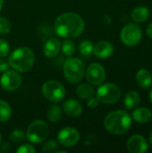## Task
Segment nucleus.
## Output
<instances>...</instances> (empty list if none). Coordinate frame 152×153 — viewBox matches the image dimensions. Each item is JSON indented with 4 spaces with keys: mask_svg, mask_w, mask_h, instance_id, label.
<instances>
[{
    "mask_svg": "<svg viewBox=\"0 0 152 153\" xmlns=\"http://www.w3.org/2000/svg\"><path fill=\"white\" fill-rule=\"evenodd\" d=\"M85 28L84 21L81 15L75 13H65L60 14L55 22L56 33L65 39H73L80 36Z\"/></svg>",
    "mask_w": 152,
    "mask_h": 153,
    "instance_id": "f257e3e1",
    "label": "nucleus"
},
{
    "mask_svg": "<svg viewBox=\"0 0 152 153\" xmlns=\"http://www.w3.org/2000/svg\"><path fill=\"white\" fill-rule=\"evenodd\" d=\"M146 32H147L148 36H149L151 39H152V22L151 23H150V24H149V26L147 27Z\"/></svg>",
    "mask_w": 152,
    "mask_h": 153,
    "instance_id": "2f4dec72",
    "label": "nucleus"
},
{
    "mask_svg": "<svg viewBox=\"0 0 152 153\" xmlns=\"http://www.w3.org/2000/svg\"><path fill=\"white\" fill-rule=\"evenodd\" d=\"M43 96L49 101L57 103L61 101L65 96V87L58 82L50 80L46 82L41 88Z\"/></svg>",
    "mask_w": 152,
    "mask_h": 153,
    "instance_id": "423d86ee",
    "label": "nucleus"
},
{
    "mask_svg": "<svg viewBox=\"0 0 152 153\" xmlns=\"http://www.w3.org/2000/svg\"><path fill=\"white\" fill-rule=\"evenodd\" d=\"M48 135V126L42 120L32 122L27 128L26 138L32 143H39L47 139Z\"/></svg>",
    "mask_w": 152,
    "mask_h": 153,
    "instance_id": "39448f33",
    "label": "nucleus"
},
{
    "mask_svg": "<svg viewBox=\"0 0 152 153\" xmlns=\"http://www.w3.org/2000/svg\"><path fill=\"white\" fill-rule=\"evenodd\" d=\"M86 79L92 85H99L106 79V71L104 67L98 64L93 63L87 68Z\"/></svg>",
    "mask_w": 152,
    "mask_h": 153,
    "instance_id": "9b49d317",
    "label": "nucleus"
},
{
    "mask_svg": "<svg viewBox=\"0 0 152 153\" xmlns=\"http://www.w3.org/2000/svg\"><path fill=\"white\" fill-rule=\"evenodd\" d=\"M150 100H151V102L152 104V89L151 91V93H150Z\"/></svg>",
    "mask_w": 152,
    "mask_h": 153,
    "instance_id": "f704fd0d",
    "label": "nucleus"
},
{
    "mask_svg": "<svg viewBox=\"0 0 152 153\" xmlns=\"http://www.w3.org/2000/svg\"><path fill=\"white\" fill-rule=\"evenodd\" d=\"M22 83V76L17 71L7 70L4 72L0 78V86L6 91L17 90Z\"/></svg>",
    "mask_w": 152,
    "mask_h": 153,
    "instance_id": "1a4fd4ad",
    "label": "nucleus"
},
{
    "mask_svg": "<svg viewBox=\"0 0 152 153\" xmlns=\"http://www.w3.org/2000/svg\"><path fill=\"white\" fill-rule=\"evenodd\" d=\"M127 150L131 153H144L148 150V143L146 139L140 135L134 134L127 141Z\"/></svg>",
    "mask_w": 152,
    "mask_h": 153,
    "instance_id": "f8f14e48",
    "label": "nucleus"
},
{
    "mask_svg": "<svg viewBox=\"0 0 152 153\" xmlns=\"http://www.w3.org/2000/svg\"><path fill=\"white\" fill-rule=\"evenodd\" d=\"M17 153H34L35 152V149L32 145L30 144H22L21 145L17 150H16Z\"/></svg>",
    "mask_w": 152,
    "mask_h": 153,
    "instance_id": "c85d7f7f",
    "label": "nucleus"
},
{
    "mask_svg": "<svg viewBox=\"0 0 152 153\" xmlns=\"http://www.w3.org/2000/svg\"><path fill=\"white\" fill-rule=\"evenodd\" d=\"M3 4H4V0H0V11L3 8Z\"/></svg>",
    "mask_w": 152,
    "mask_h": 153,
    "instance_id": "72a5a7b5",
    "label": "nucleus"
},
{
    "mask_svg": "<svg viewBox=\"0 0 152 153\" xmlns=\"http://www.w3.org/2000/svg\"><path fill=\"white\" fill-rule=\"evenodd\" d=\"M132 124L129 114L124 110H116L110 112L104 119L105 128L113 134H123L128 131Z\"/></svg>",
    "mask_w": 152,
    "mask_h": 153,
    "instance_id": "f03ea898",
    "label": "nucleus"
},
{
    "mask_svg": "<svg viewBox=\"0 0 152 153\" xmlns=\"http://www.w3.org/2000/svg\"><path fill=\"white\" fill-rule=\"evenodd\" d=\"M142 36V32L141 27L134 23H129L125 25L122 29L120 34L122 42L128 47H133L137 45L141 41Z\"/></svg>",
    "mask_w": 152,
    "mask_h": 153,
    "instance_id": "6e6552de",
    "label": "nucleus"
},
{
    "mask_svg": "<svg viewBox=\"0 0 152 153\" xmlns=\"http://www.w3.org/2000/svg\"><path fill=\"white\" fill-rule=\"evenodd\" d=\"M12 26L10 22L4 18V17H0V34L5 35L8 34L11 31Z\"/></svg>",
    "mask_w": 152,
    "mask_h": 153,
    "instance_id": "a878e982",
    "label": "nucleus"
},
{
    "mask_svg": "<svg viewBox=\"0 0 152 153\" xmlns=\"http://www.w3.org/2000/svg\"><path fill=\"white\" fill-rule=\"evenodd\" d=\"M133 118L139 123H147L152 117V113L151 109L147 108H139L133 112Z\"/></svg>",
    "mask_w": 152,
    "mask_h": 153,
    "instance_id": "f3484780",
    "label": "nucleus"
},
{
    "mask_svg": "<svg viewBox=\"0 0 152 153\" xmlns=\"http://www.w3.org/2000/svg\"><path fill=\"white\" fill-rule=\"evenodd\" d=\"M114 52V48L108 41H99L93 48L94 55L99 58H108L112 56Z\"/></svg>",
    "mask_w": 152,
    "mask_h": 153,
    "instance_id": "ddd939ff",
    "label": "nucleus"
},
{
    "mask_svg": "<svg viewBox=\"0 0 152 153\" xmlns=\"http://www.w3.org/2000/svg\"><path fill=\"white\" fill-rule=\"evenodd\" d=\"M150 16V10L145 6H138L134 8L131 13V17L135 22H145Z\"/></svg>",
    "mask_w": 152,
    "mask_h": 153,
    "instance_id": "a211bd4d",
    "label": "nucleus"
},
{
    "mask_svg": "<svg viewBox=\"0 0 152 153\" xmlns=\"http://www.w3.org/2000/svg\"><path fill=\"white\" fill-rule=\"evenodd\" d=\"M136 81L140 87L142 89H148L152 83L151 73L147 69H141L136 74Z\"/></svg>",
    "mask_w": 152,
    "mask_h": 153,
    "instance_id": "dca6fc26",
    "label": "nucleus"
},
{
    "mask_svg": "<svg viewBox=\"0 0 152 153\" xmlns=\"http://www.w3.org/2000/svg\"><path fill=\"white\" fill-rule=\"evenodd\" d=\"M57 148V143L54 140H49L46 142L43 145L42 150L46 152H53Z\"/></svg>",
    "mask_w": 152,
    "mask_h": 153,
    "instance_id": "cd10ccee",
    "label": "nucleus"
},
{
    "mask_svg": "<svg viewBox=\"0 0 152 153\" xmlns=\"http://www.w3.org/2000/svg\"><path fill=\"white\" fill-rule=\"evenodd\" d=\"M149 141H150V143H151L152 145V131L151 132V134H149Z\"/></svg>",
    "mask_w": 152,
    "mask_h": 153,
    "instance_id": "473e14b6",
    "label": "nucleus"
},
{
    "mask_svg": "<svg viewBox=\"0 0 152 153\" xmlns=\"http://www.w3.org/2000/svg\"><path fill=\"white\" fill-rule=\"evenodd\" d=\"M10 52L9 43L3 39H0V58L6 57Z\"/></svg>",
    "mask_w": 152,
    "mask_h": 153,
    "instance_id": "bb28decb",
    "label": "nucleus"
},
{
    "mask_svg": "<svg viewBox=\"0 0 152 153\" xmlns=\"http://www.w3.org/2000/svg\"><path fill=\"white\" fill-rule=\"evenodd\" d=\"M1 141H2V136H1V134H0V143H1Z\"/></svg>",
    "mask_w": 152,
    "mask_h": 153,
    "instance_id": "c9c22d12",
    "label": "nucleus"
},
{
    "mask_svg": "<svg viewBox=\"0 0 152 153\" xmlns=\"http://www.w3.org/2000/svg\"><path fill=\"white\" fill-rule=\"evenodd\" d=\"M141 101V97L138 92L136 91H130L125 97V106L127 109H133L136 108Z\"/></svg>",
    "mask_w": 152,
    "mask_h": 153,
    "instance_id": "6ab92c4d",
    "label": "nucleus"
},
{
    "mask_svg": "<svg viewBox=\"0 0 152 153\" xmlns=\"http://www.w3.org/2000/svg\"><path fill=\"white\" fill-rule=\"evenodd\" d=\"M60 48H61L60 40L56 38H51L45 43L43 48V53L47 57L53 58L58 55Z\"/></svg>",
    "mask_w": 152,
    "mask_h": 153,
    "instance_id": "2eb2a0df",
    "label": "nucleus"
},
{
    "mask_svg": "<svg viewBox=\"0 0 152 153\" xmlns=\"http://www.w3.org/2000/svg\"><path fill=\"white\" fill-rule=\"evenodd\" d=\"M9 63L8 61L4 59H0V73H4L8 70L9 68Z\"/></svg>",
    "mask_w": 152,
    "mask_h": 153,
    "instance_id": "7c9ffc66",
    "label": "nucleus"
},
{
    "mask_svg": "<svg viewBox=\"0 0 152 153\" xmlns=\"http://www.w3.org/2000/svg\"><path fill=\"white\" fill-rule=\"evenodd\" d=\"M63 110L68 117H77L82 113V106L75 100H68L63 104Z\"/></svg>",
    "mask_w": 152,
    "mask_h": 153,
    "instance_id": "4468645a",
    "label": "nucleus"
},
{
    "mask_svg": "<svg viewBox=\"0 0 152 153\" xmlns=\"http://www.w3.org/2000/svg\"><path fill=\"white\" fill-rule=\"evenodd\" d=\"M8 63L17 72H27L34 65L35 55L29 48H19L9 55Z\"/></svg>",
    "mask_w": 152,
    "mask_h": 153,
    "instance_id": "7ed1b4c3",
    "label": "nucleus"
},
{
    "mask_svg": "<svg viewBox=\"0 0 152 153\" xmlns=\"http://www.w3.org/2000/svg\"><path fill=\"white\" fill-rule=\"evenodd\" d=\"M88 106L90 108H95L99 106V100L98 98H94V97H91L90 99H88Z\"/></svg>",
    "mask_w": 152,
    "mask_h": 153,
    "instance_id": "c756f323",
    "label": "nucleus"
},
{
    "mask_svg": "<svg viewBox=\"0 0 152 153\" xmlns=\"http://www.w3.org/2000/svg\"><path fill=\"white\" fill-rule=\"evenodd\" d=\"M62 117V111L60 108L56 105H53L49 108L47 111V118L53 123L58 122Z\"/></svg>",
    "mask_w": 152,
    "mask_h": 153,
    "instance_id": "4be33fe9",
    "label": "nucleus"
},
{
    "mask_svg": "<svg viewBox=\"0 0 152 153\" xmlns=\"http://www.w3.org/2000/svg\"><path fill=\"white\" fill-rule=\"evenodd\" d=\"M61 48H62V52L64 53V55L67 56H73L75 52V46L73 42L70 39H65L61 45Z\"/></svg>",
    "mask_w": 152,
    "mask_h": 153,
    "instance_id": "b1692460",
    "label": "nucleus"
},
{
    "mask_svg": "<svg viewBox=\"0 0 152 153\" xmlns=\"http://www.w3.org/2000/svg\"><path fill=\"white\" fill-rule=\"evenodd\" d=\"M65 78L71 83L79 82L85 74V66L82 60L70 57L65 60L63 66Z\"/></svg>",
    "mask_w": 152,
    "mask_h": 153,
    "instance_id": "20e7f679",
    "label": "nucleus"
},
{
    "mask_svg": "<svg viewBox=\"0 0 152 153\" xmlns=\"http://www.w3.org/2000/svg\"><path fill=\"white\" fill-rule=\"evenodd\" d=\"M58 143L64 147H73L80 141L79 132L73 127H65L57 134Z\"/></svg>",
    "mask_w": 152,
    "mask_h": 153,
    "instance_id": "9d476101",
    "label": "nucleus"
},
{
    "mask_svg": "<svg viewBox=\"0 0 152 153\" xmlns=\"http://www.w3.org/2000/svg\"><path fill=\"white\" fill-rule=\"evenodd\" d=\"M93 48L94 45L90 40H83L80 43L79 50L81 54L84 56H89L93 53Z\"/></svg>",
    "mask_w": 152,
    "mask_h": 153,
    "instance_id": "5701e85b",
    "label": "nucleus"
},
{
    "mask_svg": "<svg viewBox=\"0 0 152 153\" xmlns=\"http://www.w3.org/2000/svg\"><path fill=\"white\" fill-rule=\"evenodd\" d=\"M94 89L92 86L87 83H82L80 84L77 89H76V94L79 98L83 99V100H88L91 97L94 96Z\"/></svg>",
    "mask_w": 152,
    "mask_h": 153,
    "instance_id": "aec40b11",
    "label": "nucleus"
},
{
    "mask_svg": "<svg viewBox=\"0 0 152 153\" xmlns=\"http://www.w3.org/2000/svg\"><path fill=\"white\" fill-rule=\"evenodd\" d=\"M121 96L120 89L113 83H105L97 91V98L99 102L105 104L116 103Z\"/></svg>",
    "mask_w": 152,
    "mask_h": 153,
    "instance_id": "0eeeda50",
    "label": "nucleus"
},
{
    "mask_svg": "<svg viewBox=\"0 0 152 153\" xmlns=\"http://www.w3.org/2000/svg\"><path fill=\"white\" fill-rule=\"evenodd\" d=\"M11 116H12V109L10 105L4 100H0V122L4 123L9 121Z\"/></svg>",
    "mask_w": 152,
    "mask_h": 153,
    "instance_id": "412c9836",
    "label": "nucleus"
},
{
    "mask_svg": "<svg viewBox=\"0 0 152 153\" xmlns=\"http://www.w3.org/2000/svg\"><path fill=\"white\" fill-rule=\"evenodd\" d=\"M25 138V134L22 131V130H19V129H15L13 130L11 134H10V140L15 143H22Z\"/></svg>",
    "mask_w": 152,
    "mask_h": 153,
    "instance_id": "393cba45",
    "label": "nucleus"
}]
</instances>
